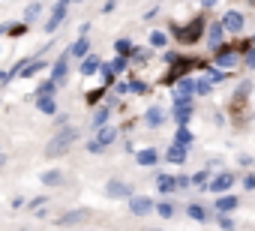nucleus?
I'll return each instance as SVG.
<instances>
[{
  "mask_svg": "<svg viewBox=\"0 0 255 231\" xmlns=\"http://www.w3.org/2000/svg\"><path fill=\"white\" fill-rule=\"evenodd\" d=\"M105 195H108V198H129V195H132V186L123 183V180H108Z\"/></svg>",
  "mask_w": 255,
  "mask_h": 231,
  "instance_id": "f8f14e48",
  "label": "nucleus"
},
{
  "mask_svg": "<svg viewBox=\"0 0 255 231\" xmlns=\"http://www.w3.org/2000/svg\"><path fill=\"white\" fill-rule=\"evenodd\" d=\"M243 186H246V189H255V177H252V174H246V177H243Z\"/></svg>",
  "mask_w": 255,
  "mask_h": 231,
  "instance_id": "49530a36",
  "label": "nucleus"
},
{
  "mask_svg": "<svg viewBox=\"0 0 255 231\" xmlns=\"http://www.w3.org/2000/svg\"><path fill=\"white\" fill-rule=\"evenodd\" d=\"M114 51H117V54H123V57H129V51H132V42L123 36V39H117V42H114Z\"/></svg>",
  "mask_w": 255,
  "mask_h": 231,
  "instance_id": "f704fd0d",
  "label": "nucleus"
},
{
  "mask_svg": "<svg viewBox=\"0 0 255 231\" xmlns=\"http://www.w3.org/2000/svg\"><path fill=\"white\" fill-rule=\"evenodd\" d=\"M165 159H168L171 165H183V162H186V147H183V144H171V147L165 150Z\"/></svg>",
  "mask_w": 255,
  "mask_h": 231,
  "instance_id": "6ab92c4d",
  "label": "nucleus"
},
{
  "mask_svg": "<svg viewBox=\"0 0 255 231\" xmlns=\"http://www.w3.org/2000/svg\"><path fill=\"white\" fill-rule=\"evenodd\" d=\"M45 201H48V195H36V198H30V201H24L30 210H39V207H45Z\"/></svg>",
  "mask_w": 255,
  "mask_h": 231,
  "instance_id": "4c0bfd02",
  "label": "nucleus"
},
{
  "mask_svg": "<svg viewBox=\"0 0 255 231\" xmlns=\"http://www.w3.org/2000/svg\"><path fill=\"white\" fill-rule=\"evenodd\" d=\"M45 66H48V63H45V57H24L18 78H33V75H39Z\"/></svg>",
  "mask_w": 255,
  "mask_h": 231,
  "instance_id": "6e6552de",
  "label": "nucleus"
},
{
  "mask_svg": "<svg viewBox=\"0 0 255 231\" xmlns=\"http://www.w3.org/2000/svg\"><path fill=\"white\" fill-rule=\"evenodd\" d=\"M27 27H30V24H24V21H9V24H6V36H15V39H18V36L27 33Z\"/></svg>",
  "mask_w": 255,
  "mask_h": 231,
  "instance_id": "a878e982",
  "label": "nucleus"
},
{
  "mask_svg": "<svg viewBox=\"0 0 255 231\" xmlns=\"http://www.w3.org/2000/svg\"><path fill=\"white\" fill-rule=\"evenodd\" d=\"M69 60H72V57H69V51H63V54L51 63V81H54L57 87L69 78Z\"/></svg>",
  "mask_w": 255,
  "mask_h": 231,
  "instance_id": "423d86ee",
  "label": "nucleus"
},
{
  "mask_svg": "<svg viewBox=\"0 0 255 231\" xmlns=\"http://www.w3.org/2000/svg\"><path fill=\"white\" fill-rule=\"evenodd\" d=\"M216 222H219V228H225V231H234V219H231L228 213H219V219H216Z\"/></svg>",
  "mask_w": 255,
  "mask_h": 231,
  "instance_id": "58836bf2",
  "label": "nucleus"
},
{
  "mask_svg": "<svg viewBox=\"0 0 255 231\" xmlns=\"http://www.w3.org/2000/svg\"><path fill=\"white\" fill-rule=\"evenodd\" d=\"M66 51H69V57H78V60H81V57H87V54H90V39H87V36H78Z\"/></svg>",
  "mask_w": 255,
  "mask_h": 231,
  "instance_id": "dca6fc26",
  "label": "nucleus"
},
{
  "mask_svg": "<svg viewBox=\"0 0 255 231\" xmlns=\"http://www.w3.org/2000/svg\"><path fill=\"white\" fill-rule=\"evenodd\" d=\"M87 219V210H66V213H60V225H78V222H84Z\"/></svg>",
  "mask_w": 255,
  "mask_h": 231,
  "instance_id": "412c9836",
  "label": "nucleus"
},
{
  "mask_svg": "<svg viewBox=\"0 0 255 231\" xmlns=\"http://www.w3.org/2000/svg\"><path fill=\"white\" fill-rule=\"evenodd\" d=\"M129 210L135 216H147L153 210V198H144V195H129Z\"/></svg>",
  "mask_w": 255,
  "mask_h": 231,
  "instance_id": "9b49d317",
  "label": "nucleus"
},
{
  "mask_svg": "<svg viewBox=\"0 0 255 231\" xmlns=\"http://www.w3.org/2000/svg\"><path fill=\"white\" fill-rule=\"evenodd\" d=\"M54 93H57V84H54L51 78H48V81H42V84L36 87V96H54Z\"/></svg>",
  "mask_w": 255,
  "mask_h": 231,
  "instance_id": "2f4dec72",
  "label": "nucleus"
},
{
  "mask_svg": "<svg viewBox=\"0 0 255 231\" xmlns=\"http://www.w3.org/2000/svg\"><path fill=\"white\" fill-rule=\"evenodd\" d=\"M114 138H117V126H108V123H105V126L96 129V138H90V141L84 144V150H87V153H102L108 144H114Z\"/></svg>",
  "mask_w": 255,
  "mask_h": 231,
  "instance_id": "7ed1b4c3",
  "label": "nucleus"
},
{
  "mask_svg": "<svg viewBox=\"0 0 255 231\" xmlns=\"http://www.w3.org/2000/svg\"><path fill=\"white\" fill-rule=\"evenodd\" d=\"M165 123V111L159 108V105H150L147 111H144V126H150V129H159Z\"/></svg>",
  "mask_w": 255,
  "mask_h": 231,
  "instance_id": "ddd939ff",
  "label": "nucleus"
},
{
  "mask_svg": "<svg viewBox=\"0 0 255 231\" xmlns=\"http://www.w3.org/2000/svg\"><path fill=\"white\" fill-rule=\"evenodd\" d=\"M240 63V51L237 48H231V45H219V51H216V66L219 69H231V66H237Z\"/></svg>",
  "mask_w": 255,
  "mask_h": 231,
  "instance_id": "0eeeda50",
  "label": "nucleus"
},
{
  "mask_svg": "<svg viewBox=\"0 0 255 231\" xmlns=\"http://www.w3.org/2000/svg\"><path fill=\"white\" fill-rule=\"evenodd\" d=\"M156 186H159V192H162V195H168V192H174V189H177V180H174L171 174H156Z\"/></svg>",
  "mask_w": 255,
  "mask_h": 231,
  "instance_id": "393cba45",
  "label": "nucleus"
},
{
  "mask_svg": "<svg viewBox=\"0 0 255 231\" xmlns=\"http://www.w3.org/2000/svg\"><path fill=\"white\" fill-rule=\"evenodd\" d=\"M243 24H246V18H243V12H237V9L225 12V18H222V27H225V33H237V36H240Z\"/></svg>",
  "mask_w": 255,
  "mask_h": 231,
  "instance_id": "1a4fd4ad",
  "label": "nucleus"
},
{
  "mask_svg": "<svg viewBox=\"0 0 255 231\" xmlns=\"http://www.w3.org/2000/svg\"><path fill=\"white\" fill-rule=\"evenodd\" d=\"M150 54H153L150 48H135V45H132V51H129V60H135V63H147V60H150Z\"/></svg>",
  "mask_w": 255,
  "mask_h": 231,
  "instance_id": "bb28decb",
  "label": "nucleus"
},
{
  "mask_svg": "<svg viewBox=\"0 0 255 231\" xmlns=\"http://www.w3.org/2000/svg\"><path fill=\"white\" fill-rule=\"evenodd\" d=\"M153 210H156L162 219H171V216H174V204H171V201H159V204H153Z\"/></svg>",
  "mask_w": 255,
  "mask_h": 231,
  "instance_id": "7c9ffc66",
  "label": "nucleus"
},
{
  "mask_svg": "<svg viewBox=\"0 0 255 231\" xmlns=\"http://www.w3.org/2000/svg\"><path fill=\"white\" fill-rule=\"evenodd\" d=\"M234 207H240V198H234V195H222V198H216V213H231Z\"/></svg>",
  "mask_w": 255,
  "mask_h": 231,
  "instance_id": "b1692460",
  "label": "nucleus"
},
{
  "mask_svg": "<svg viewBox=\"0 0 255 231\" xmlns=\"http://www.w3.org/2000/svg\"><path fill=\"white\" fill-rule=\"evenodd\" d=\"M186 213H189V219H195V222H204V219H207V213H204V207H201V204H189V207H186Z\"/></svg>",
  "mask_w": 255,
  "mask_h": 231,
  "instance_id": "473e14b6",
  "label": "nucleus"
},
{
  "mask_svg": "<svg viewBox=\"0 0 255 231\" xmlns=\"http://www.w3.org/2000/svg\"><path fill=\"white\" fill-rule=\"evenodd\" d=\"M66 3H81V0H66Z\"/></svg>",
  "mask_w": 255,
  "mask_h": 231,
  "instance_id": "3c124183",
  "label": "nucleus"
},
{
  "mask_svg": "<svg viewBox=\"0 0 255 231\" xmlns=\"http://www.w3.org/2000/svg\"><path fill=\"white\" fill-rule=\"evenodd\" d=\"M66 12H69V3H66V0H57V3L51 6L48 21H45V33H57V27L66 21Z\"/></svg>",
  "mask_w": 255,
  "mask_h": 231,
  "instance_id": "39448f33",
  "label": "nucleus"
},
{
  "mask_svg": "<svg viewBox=\"0 0 255 231\" xmlns=\"http://www.w3.org/2000/svg\"><path fill=\"white\" fill-rule=\"evenodd\" d=\"M0 84H9V72L6 69H0Z\"/></svg>",
  "mask_w": 255,
  "mask_h": 231,
  "instance_id": "09e8293b",
  "label": "nucleus"
},
{
  "mask_svg": "<svg viewBox=\"0 0 255 231\" xmlns=\"http://www.w3.org/2000/svg\"><path fill=\"white\" fill-rule=\"evenodd\" d=\"M105 90H108V87H99V90H90V93H87V102H90V105H96V102H99V99L105 96Z\"/></svg>",
  "mask_w": 255,
  "mask_h": 231,
  "instance_id": "ea45409f",
  "label": "nucleus"
},
{
  "mask_svg": "<svg viewBox=\"0 0 255 231\" xmlns=\"http://www.w3.org/2000/svg\"><path fill=\"white\" fill-rule=\"evenodd\" d=\"M135 159H138V165H147V168H150V165H156V162H159V153H156L153 147H144V150H138V153H135Z\"/></svg>",
  "mask_w": 255,
  "mask_h": 231,
  "instance_id": "5701e85b",
  "label": "nucleus"
},
{
  "mask_svg": "<svg viewBox=\"0 0 255 231\" xmlns=\"http://www.w3.org/2000/svg\"><path fill=\"white\" fill-rule=\"evenodd\" d=\"M99 66H102V60H99L96 54H87V57H81V75H84V78L96 75V72H99Z\"/></svg>",
  "mask_w": 255,
  "mask_h": 231,
  "instance_id": "a211bd4d",
  "label": "nucleus"
},
{
  "mask_svg": "<svg viewBox=\"0 0 255 231\" xmlns=\"http://www.w3.org/2000/svg\"><path fill=\"white\" fill-rule=\"evenodd\" d=\"M204 27H207V24H204V18H201V15H195V18H192L189 24H183V27H177V24H174V27H171V33H174V39H177V42L192 45V42H198V39L204 36Z\"/></svg>",
  "mask_w": 255,
  "mask_h": 231,
  "instance_id": "f03ea898",
  "label": "nucleus"
},
{
  "mask_svg": "<svg viewBox=\"0 0 255 231\" xmlns=\"http://www.w3.org/2000/svg\"><path fill=\"white\" fill-rule=\"evenodd\" d=\"M42 9H45V6L39 3V0H33V3H27V6H24V15H21V21H24V24H33V21H39V18H42Z\"/></svg>",
  "mask_w": 255,
  "mask_h": 231,
  "instance_id": "f3484780",
  "label": "nucleus"
},
{
  "mask_svg": "<svg viewBox=\"0 0 255 231\" xmlns=\"http://www.w3.org/2000/svg\"><path fill=\"white\" fill-rule=\"evenodd\" d=\"M111 87H114V93H117V96H126V93H129V81H114Z\"/></svg>",
  "mask_w": 255,
  "mask_h": 231,
  "instance_id": "a19ab883",
  "label": "nucleus"
},
{
  "mask_svg": "<svg viewBox=\"0 0 255 231\" xmlns=\"http://www.w3.org/2000/svg\"><path fill=\"white\" fill-rule=\"evenodd\" d=\"M222 39H225V27H222V21L210 24V27H207V42H210V48H213V51L222 45Z\"/></svg>",
  "mask_w": 255,
  "mask_h": 231,
  "instance_id": "2eb2a0df",
  "label": "nucleus"
},
{
  "mask_svg": "<svg viewBox=\"0 0 255 231\" xmlns=\"http://www.w3.org/2000/svg\"><path fill=\"white\" fill-rule=\"evenodd\" d=\"M246 66H252V69H255V45L246 51Z\"/></svg>",
  "mask_w": 255,
  "mask_h": 231,
  "instance_id": "a18cd8bd",
  "label": "nucleus"
},
{
  "mask_svg": "<svg viewBox=\"0 0 255 231\" xmlns=\"http://www.w3.org/2000/svg\"><path fill=\"white\" fill-rule=\"evenodd\" d=\"M165 45H168V33L153 30V33H150V48H165Z\"/></svg>",
  "mask_w": 255,
  "mask_h": 231,
  "instance_id": "c756f323",
  "label": "nucleus"
},
{
  "mask_svg": "<svg viewBox=\"0 0 255 231\" xmlns=\"http://www.w3.org/2000/svg\"><path fill=\"white\" fill-rule=\"evenodd\" d=\"M24 231H27V228H24Z\"/></svg>",
  "mask_w": 255,
  "mask_h": 231,
  "instance_id": "603ef678",
  "label": "nucleus"
},
{
  "mask_svg": "<svg viewBox=\"0 0 255 231\" xmlns=\"http://www.w3.org/2000/svg\"><path fill=\"white\" fill-rule=\"evenodd\" d=\"M174 96H195V78H180L174 84Z\"/></svg>",
  "mask_w": 255,
  "mask_h": 231,
  "instance_id": "4be33fe9",
  "label": "nucleus"
},
{
  "mask_svg": "<svg viewBox=\"0 0 255 231\" xmlns=\"http://www.w3.org/2000/svg\"><path fill=\"white\" fill-rule=\"evenodd\" d=\"M111 108H114V105H108V102H105L102 108H96V111H93V120H90V129H93V132H96L99 126H105V123H108V117H111Z\"/></svg>",
  "mask_w": 255,
  "mask_h": 231,
  "instance_id": "4468645a",
  "label": "nucleus"
},
{
  "mask_svg": "<svg viewBox=\"0 0 255 231\" xmlns=\"http://www.w3.org/2000/svg\"><path fill=\"white\" fill-rule=\"evenodd\" d=\"M207 180H210V171H198V174H192V186H207Z\"/></svg>",
  "mask_w": 255,
  "mask_h": 231,
  "instance_id": "e433bc0d",
  "label": "nucleus"
},
{
  "mask_svg": "<svg viewBox=\"0 0 255 231\" xmlns=\"http://www.w3.org/2000/svg\"><path fill=\"white\" fill-rule=\"evenodd\" d=\"M129 93H147V84L144 81H129Z\"/></svg>",
  "mask_w": 255,
  "mask_h": 231,
  "instance_id": "79ce46f5",
  "label": "nucleus"
},
{
  "mask_svg": "<svg viewBox=\"0 0 255 231\" xmlns=\"http://www.w3.org/2000/svg\"><path fill=\"white\" fill-rule=\"evenodd\" d=\"M0 165H6V153L3 150H0Z\"/></svg>",
  "mask_w": 255,
  "mask_h": 231,
  "instance_id": "8fccbe9b",
  "label": "nucleus"
},
{
  "mask_svg": "<svg viewBox=\"0 0 255 231\" xmlns=\"http://www.w3.org/2000/svg\"><path fill=\"white\" fill-rule=\"evenodd\" d=\"M36 108L42 114H48V117H54V114H57V99L54 96H36Z\"/></svg>",
  "mask_w": 255,
  "mask_h": 231,
  "instance_id": "aec40b11",
  "label": "nucleus"
},
{
  "mask_svg": "<svg viewBox=\"0 0 255 231\" xmlns=\"http://www.w3.org/2000/svg\"><path fill=\"white\" fill-rule=\"evenodd\" d=\"M114 6H117V0H105V3L99 6V12H102V15H108V12H114Z\"/></svg>",
  "mask_w": 255,
  "mask_h": 231,
  "instance_id": "37998d69",
  "label": "nucleus"
},
{
  "mask_svg": "<svg viewBox=\"0 0 255 231\" xmlns=\"http://www.w3.org/2000/svg\"><path fill=\"white\" fill-rule=\"evenodd\" d=\"M174 144H183V147H189V144H192V132H189L186 126H177V132H174Z\"/></svg>",
  "mask_w": 255,
  "mask_h": 231,
  "instance_id": "cd10ccee",
  "label": "nucleus"
},
{
  "mask_svg": "<svg viewBox=\"0 0 255 231\" xmlns=\"http://www.w3.org/2000/svg\"><path fill=\"white\" fill-rule=\"evenodd\" d=\"M162 57H165V63H174V60H177V54H174V51H165Z\"/></svg>",
  "mask_w": 255,
  "mask_h": 231,
  "instance_id": "de8ad7c7",
  "label": "nucleus"
},
{
  "mask_svg": "<svg viewBox=\"0 0 255 231\" xmlns=\"http://www.w3.org/2000/svg\"><path fill=\"white\" fill-rule=\"evenodd\" d=\"M75 141H78V129H75V126H60V132L45 144V156H51V159H54V156H63Z\"/></svg>",
  "mask_w": 255,
  "mask_h": 231,
  "instance_id": "f257e3e1",
  "label": "nucleus"
},
{
  "mask_svg": "<svg viewBox=\"0 0 255 231\" xmlns=\"http://www.w3.org/2000/svg\"><path fill=\"white\" fill-rule=\"evenodd\" d=\"M210 90V81H195V93H207Z\"/></svg>",
  "mask_w": 255,
  "mask_h": 231,
  "instance_id": "c03bdc74",
  "label": "nucleus"
},
{
  "mask_svg": "<svg viewBox=\"0 0 255 231\" xmlns=\"http://www.w3.org/2000/svg\"><path fill=\"white\" fill-rule=\"evenodd\" d=\"M108 66L114 69V75H117V72H126V66H129V57H123V54H117V57H114V60H111Z\"/></svg>",
  "mask_w": 255,
  "mask_h": 231,
  "instance_id": "72a5a7b5",
  "label": "nucleus"
},
{
  "mask_svg": "<svg viewBox=\"0 0 255 231\" xmlns=\"http://www.w3.org/2000/svg\"><path fill=\"white\" fill-rule=\"evenodd\" d=\"M225 78H228L225 69H219V66H216V69H207V81H210V84H222Z\"/></svg>",
  "mask_w": 255,
  "mask_h": 231,
  "instance_id": "c9c22d12",
  "label": "nucleus"
},
{
  "mask_svg": "<svg viewBox=\"0 0 255 231\" xmlns=\"http://www.w3.org/2000/svg\"><path fill=\"white\" fill-rule=\"evenodd\" d=\"M42 183H45V186H60V183H63V171H54V168L45 171V174H42Z\"/></svg>",
  "mask_w": 255,
  "mask_h": 231,
  "instance_id": "c85d7f7f",
  "label": "nucleus"
},
{
  "mask_svg": "<svg viewBox=\"0 0 255 231\" xmlns=\"http://www.w3.org/2000/svg\"><path fill=\"white\" fill-rule=\"evenodd\" d=\"M234 186V174H228V171H222V174H216L213 180H207V189L210 192H228Z\"/></svg>",
  "mask_w": 255,
  "mask_h": 231,
  "instance_id": "9d476101",
  "label": "nucleus"
},
{
  "mask_svg": "<svg viewBox=\"0 0 255 231\" xmlns=\"http://www.w3.org/2000/svg\"><path fill=\"white\" fill-rule=\"evenodd\" d=\"M195 66V60H189V57H177L174 63H171V69L165 72V78H162V84L165 87H171V84H177L180 78H183V72H189Z\"/></svg>",
  "mask_w": 255,
  "mask_h": 231,
  "instance_id": "20e7f679",
  "label": "nucleus"
}]
</instances>
